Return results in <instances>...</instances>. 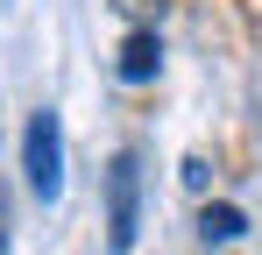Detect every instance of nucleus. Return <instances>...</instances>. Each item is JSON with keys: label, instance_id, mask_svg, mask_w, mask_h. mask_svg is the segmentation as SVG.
<instances>
[{"label": "nucleus", "instance_id": "nucleus-2", "mask_svg": "<svg viewBox=\"0 0 262 255\" xmlns=\"http://www.w3.org/2000/svg\"><path fill=\"white\" fill-rule=\"evenodd\" d=\"M135 220H142V163L135 156H114L106 163V248H128Z\"/></svg>", "mask_w": 262, "mask_h": 255}, {"label": "nucleus", "instance_id": "nucleus-5", "mask_svg": "<svg viewBox=\"0 0 262 255\" xmlns=\"http://www.w3.org/2000/svg\"><path fill=\"white\" fill-rule=\"evenodd\" d=\"M0 255H7V227H0Z\"/></svg>", "mask_w": 262, "mask_h": 255}, {"label": "nucleus", "instance_id": "nucleus-3", "mask_svg": "<svg viewBox=\"0 0 262 255\" xmlns=\"http://www.w3.org/2000/svg\"><path fill=\"white\" fill-rule=\"evenodd\" d=\"M156 64H163L156 36H149V29H135V36L121 42V78H128V85H142V78H156Z\"/></svg>", "mask_w": 262, "mask_h": 255}, {"label": "nucleus", "instance_id": "nucleus-1", "mask_svg": "<svg viewBox=\"0 0 262 255\" xmlns=\"http://www.w3.org/2000/svg\"><path fill=\"white\" fill-rule=\"evenodd\" d=\"M21 170H29V192H36V199H57V192H64V121H57V107H36V114H29Z\"/></svg>", "mask_w": 262, "mask_h": 255}, {"label": "nucleus", "instance_id": "nucleus-4", "mask_svg": "<svg viewBox=\"0 0 262 255\" xmlns=\"http://www.w3.org/2000/svg\"><path fill=\"white\" fill-rule=\"evenodd\" d=\"M241 227H248L241 206H206L199 213V234H206V241H241Z\"/></svg>", "mask_w": 262, "mask_h": 255}]
</instances>
